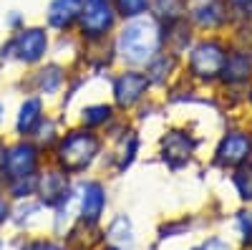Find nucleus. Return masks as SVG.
<instances>
[{
  "mask_svg": "<svg viewBox=\"0 0 252 250\" xmlns=\"http://www.w3.org/2000/svg\"><path fill=\"white\" fill-rule=\"evenodd\" d=\"M114 56L129 69H144L166 48L164 26L154 13L121 20L114 33Z\"/></svg>",
  "mask_w": 252,
  "mask_h": 250,
  "instance_id": "obj_1",
  "label": "nucleus"
},
{
  "mask_svg": "<svg viewBox=\"0 0 252 250\" xmlns=\"http://www.w3.org/2000/svg\"><path fill=\"white\" fill-rule=\"evenodd\" d=\"M119 23L121 18L111 0H86L76 36L86 46H103L109 38H114Z\"/></svg>",
  "mask_w": 252,
  "mask_h": 250,
  "instance_id": "obj_2",
  "label": "nucleus"
},
{
  "mask_svg": "<svg viewBox=\"0 0 252 250\" xmlns=\"http://www.w3.org/2000/svg\"><path fill=\"white\" fill-rule=\"evenodd\" d=\"M187 69L197 78L212 81L217 73H222L224 61L229 53V40L224 36H199L187 51Z\"/></svg>",
  "mask_w": 252,
  "mask_h": 250,
  "instance_id": "obj_3",
  "label": "nucleus"
},
{
  "mask_svg": "<svg viewBox=\"0 0 252 250\" xmlns=\"http://www.w3.org/2000/svg\"><path fill=\"white\" fill-rule=\"evenodd\" d=\"M51 51V31L46 26H23L10 33L8 40L0 46V58H15L20 64H40Z\"/></svg>",
  "mask_w": 252,
  "mask_h": 250,
  "instance_id": "obj_4",
  "label": "nucleus"
},
{
  "mask_svg": "<svg viewBox=\"0 0 252 250\" xmlns=\"http://www.w3.org/2000/svg\"><path fill=\"white\" fill-rule=\"evenodd\" d=\"M187 18L199 36H224L235 26V15L227 0H189Z\"/></svg>",
  "mask_w": 252,
  "mask_h": 250,
  "instance_id": "obj_5",
  "label": "nucleus"
},
{
  "mask_svg": "<svg viewBox=\"0 0 252 250\" xmlns=\"http://www.w3.org/2000/svg\"><path fill=\"white\" fill-rule=\"evenodd\" d=\"M98 154V139L81 129V132H71L68 137H63L58 144V164L63 172H81L94 162V157Z\"/></svg>",
  "mask_w": 252,
  "mask_h": 250,
  "instance_id": "obj_6",
  "label": "nucleus"
},
{
  "mask_svg": "<svg viewBox=\"0 0 252 250\" xmlns=\"http://www.w3.org/2000/svg\"><path fill=\"white\" fill-rule=\"evenodd\" d=\"M86 0H48L46 3V28L56 36L76 33Z\"/></svg>",
  "mask_w": 252,
  "mask_h": 250,
  "instance_id": "obj_7",
  "label": "nucleus"
},
{
  "mask_svg": "<svg viewBox=\"0 0 252 250\" xmlns=\"http://www.w3.org/2000/svg\"><path fill=\"white\" fill-rule=\"evenodd\" d=\"M252 157V137L247 132H229L222 137L215 152V162L220 167H242Z\"/></svg>",
  "mask_w": 252,
  "mask_h": 250,
  "instance_id": "obj_8",
  "label": "nucleus"
},
{
  "mask_svg": "<svg viewBox=\"0 0 252 250\" xmlns=\"http://www.w3.org/2000/svg\"><path fill=\"white\" fill-rule=\"evenodd\" d=\"M38 164V152L31 144H15L13 149L5 152V162H3V175L15 182V179H26L33 175Z\"/></svg>",
  "mask_w": 252,
  "mask_h": 250,
  "instance_id": "obj_9",
  "label": "nucleus"
},
{
  "mask_svg": "<svg viewBox=\"0 0 252 250\" xmlns=\"http://www.w3.org/2000/svg\"><path fill=\"white\" fill-rule=\"evenodd\" d=\"M146 86H149V78L141 76V71L136 69H129V71H124L116 83H114V96H116V104L119 107H134V104L144 96Z\"/></svg>",
  "mask_w": 252,
  "mask_h": 250,
  "instance_id": "obj_10",
  "label": "nucleus"
},
{
  "mask_svg": "<svg viewBox=\"0 0 252 250\" xmlns=\"http://www.w3.org/2000/svg\"><path fill=\"white\" fill-rule=\"evenodd\" d=\"M106 207V192H103L101 182H86L81 195V217L83 222H96Z\"/></svg>",
  "mask_w": 252,
  "mask_h": 250,
  "instance_id": "obj_11",
  "label": "nucleus"
},
{
  "mask_svg": "<svg viewBox=\"0 0 252 250\" xmlns=\"http://www.w3.org/2000/svg\"><path fill=\"white\" fill-rule=\"evenodd\" d=\"M40 101L38 99H28L23 107H20V114H18V124H15V129H18V134L20 137H26V134H31L40 121H43V116H40Z\"/></svg>",
  "mask_w": 252,
  "mask_h": 250,
  "instance_id": "obj_12",
  "label": "nucleus"
},
{
  "mask_svg": "<svg viewBox=\"0 0 252 250\" xmlns=\"http://www.w3.org/2000/svg\"><path fill=\"white\" fill-rule=\"evenodd\" d=\"M66 190H68V179H66V175H63V170L48 172V175L43 177V200H46L48 205H56V202H61V200H66V197H68Z\"/></svg>",
  "mask_w": 252,
  "mask_h": 250,
  "instance_id": "obj_13",
  "label": "nucleus"
},
{
  "mask_svg": "<svg viewBox=\"0 0 252 250\" xmlns=\"http://www.w3.org/2000/svg\"><path fill=\"white\" fill-rule=\"evenodd\" d=\"M116 13L121 20H129V18H139L154 10V0H111Z\"/></svg>",
  "mask_w": 252,
  "mask_h": 250,
  "instance_id": "obj_14",
  "label": "nucleus"
},
{
  "mask_svg": "<svg viewBox=\"0 0 252 250\" xmlns=\"http://www.w3.org/2000/svg\"><path fill=\"white\" fill-rule=\"evenodd\" d=\"M227 5L232 8L235 26H252V0H227Z\"/></svg>",
  "mask_w": 252,
  "mask_h": 250,
  "instance_id": "obj_15",
  "label": "nucleus"
},
{
  "mask_svg": "<svg viewBox=\"0 0 252 250\" xmlns=\"http://www.w3.org/2000/svg\"><path fill=\"white\" fill-rule=\"evenodd\" d=\"M235 184H237V192L245 200H252V164L242 167V170L235 175Z\"/></svg>",
  "mask_w": 252,
  "mask_h": 250,
  "instance_id": "obj_16",
  "label": "nucleus"
},
{
  "mask_svg": "<svg viewBox=\"0 0 252 250\" xmlns=\"http://www.w3.org/2000/svg\"><path fill=\"white\" fill-rule=\"evenodd\" d=\"M109 114H111L109 107H91V109L83 111V124H89V127H96V124L109 121Z\"/></svg>",
  "mask_w": 252,
  "mask_h": 250,
  "instance_id": "obj_17",
  "label": "nucleus"
},
{
  "mask_svg": "<svg viewBox=\"0 0 252 250\" xmlns=\"http://www.w3.org/2000/svg\"><path fill=\"white\" fill-rule=\"evenodd\" d=\"M23 26H28V23H26V18H23V13H18V10H10V13L5 15V28H8L10 33L20 31Z\"/></svg>",
  "mask_w": 252,
  "mask_h": 250,
  "instance_id": "obj_18",
  "label": "nucleus"
},
{
  "mask_svg": "<svg viewBox=\"0 0 252 250\" xmlns=\"http://www.w3.org/2000/svg\"><path fill=\"white\" fill-rule=\"evenodd\" d=\"M237 227L245 240H252V213H240L237 215Z\"/></svg>",
  "mask_w": 252,
  "mask_h": 250,
  "instance_id": "obj_19",
  "label": "nucleus"
},
{
  "mask_svg": "<svg viewBox=\"0 0 252 250\" xmlns=\"http://www.w3.org/2000/svg\"><path fill=\"white\" fill-rule=\"evenodd\" d=\"M5 220H8V202L0 197V225H3Z\"/></svg>",
  "mask_w": 252,
  "mask_h": 250,
  "instance_id": "obj_20",
  "label": "nucleus"
},
{
  "mask_svg": "<svg viewBox=\"0 0 252 250\" xmlns=\"http://www.w3.org/2000/svg\"><path fill=\"white\" fill-rule=\"evenodd\" d=\"M35 250H63V248H58V245H53V243H38Z\"/></svg>",
  "mask_w": 252,
  "mask_h": 250,
  "instance_id": "obj_21",
  "label": "nucleus"
},
{
  "mask_svg": "<svg viewBox=\"0 0 252 250\" xmlns=\"http://www.w3.org/2000/svg\"><path fill=\"white\" fill-rule=\"evenodd\" d=\"M5 152H8V147L3 144V139H0V170H3V162H5Z\"/></svg>",
  "mask_w": 252,
  "mask_h": 250,
  "instance_id": "obj_22",
  "label": "nucleus"
},
{
  "mask_svg": "<svg viewBox=\"0 0 252 250\" xmlns=\"http://www.w3.org/2000/svg\"><path fill=\"white\" fill-rule=\"evenodd\" d=\"M0 121H3V104H0Z\"/></svg>",
  "mask_w": 252,
  "mask_h": 250,
  "instance_id": "obj_23",
  "label": "nucleus"
},
{
  "mask_svg": "<svg viewBox=\"0 0 252 250\" xmlns=\"http://www.w3.org/2000/svg\"><path fill=\"white\" fill-rule=\"evenodd\" d=\"M250 107H252V91H250Z\"/></svg>",
  "mask_w": 252,
  "mask_h": 250,
  "instance_id": "obj_24",
  "label": "nucleus"
}]
</instances>
